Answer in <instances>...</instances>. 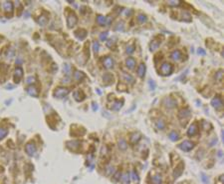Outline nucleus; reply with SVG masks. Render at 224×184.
<instances>
[{
	"instance_id": "37998d69",
	"label": "nucleus",
	"mask_w": 224,
	"mask_h": 184,
	"mask_svg": "<svg viewBox=\"0 0 224 184\" xmlns=\"http://www.w3.org/2000/svg\"><path fill=\"white\" fill-rule=\"evenodd\" d=\"M132 10H130V9H128V10L127 11V15H130V14H132Z\"/></svg>"
},
{
	"instance_id": "473e14b6",
	"label": "nucleus",
	"mask_w": 224,
	"mask_h": 184,
	"mask_svg": "<svg viewBox=\"0 0 224 184\" xmlns=\"http://www.w3.org/2000/svg\"><path fill=\"white\" fill-rule=\"evenodd\" d=\"M107 37H108V32H105V33H102L101 34V36H100V38H101V40H106L107 39Z\"/></svg>"
},
{
	"instance_id": "f03ea898",
	"label": "nucleus",
	"mask_w": 224,
	"mask_h": 184,
	"mask_svg": "<svg viewBox=\"0 0 224 184\" xmlns=\"http://www.w3.org/2000/svg\"><path fill=\"white\" fill-rule=\"evenodd\" d=\"M179 148L183 150V151L187 152V151H190V150H192L194 148V143L189 141V140H184L182 143L179 144Z\"/></svg>"
},
{
	"instance_id": "4be33fe9",
	"label": "nucleus",
	"mask_w": 224,
	"mask_h": 184,
	"mask_svg": "<svg viewBox=\"0 0 224 184\" xmlns=\"http://www.w3.org/2000/svg\"><path fill=\"white\" fill-rule=\"evenodd\" d=\"M137 21L139 22V23H142V24L145 23V22L148 21L147 16H145L144 14H138V15H137Z\"/></svg>"
},
{
	"instance_id": "9d476101",
	"label": "nucleus",
	"mask_w": 224,
	"mask_h": 184,
	"mask_svg": "<svg viewBox=\"0 0 224 184\" xmlns=\"http://www.w3.org/2000/svg\"><path fill=\"white\" fill-rule=\"evenodd\" d=\"M145 70H147V68H145V65L143 63L139 64V66L137 67V73L138 77L143 78L145 76Z\"/></svg>"
},
{
	"instance_id": "7c9ffc66",
	"label": "nucleus",
	"mask_w": 224,
	"mask_h": 184,
	"mask_svg": "<svg viewBox=\"0 0 224 184\" xmlns=\"http://www.w3.org/2000/svg\"><path fill=\"white\" fill-rule=\"evenodd\" d=\"M180 4L179 1H167V5H172V6H177Z\"/></svg>"
},
{
	"instance_id": "f257e3e1",
	"label": "nucleus",
	"mask_w": 224,
	"mask_h": 184,
	"mask_svg": "<svg viewBox=\"0 0 224 184\" xmlns=\"http://www.w3.org/2000/svg\"><path fill=\"white\" fill-rule=\"evenodd\" d=\"M172 71H173V66L172 64L168 63V62H164V63H162L161 66H160V68H159V72H160V74L161 75H163V76H168L172 73Z\"/></svg>"
},
{
	"instance_id": "2eb2a0df",
	"label": "nucleus",
	"mask_w": 224,
	"mask_h": 184,
	"mask_svg": "<svg viewBox=\"0 0 224 184\" xmlns=\"http://www.w3.org/2000/svg\"><path fill=\"white\" fill-rule=\"evenodd\" d=\"M67 93H68V89H66V88H59V89H57V90L55 91V95L57 96V97H62V96L66 95Z\"/></svg>"
},
{
	"instance_id": "58836bf2",
	"label": "nucleus",
	"mask_w": 224,
	"mask_h": 184,
	"mask_svg": "<svg viewBox=\"0 0 224 184\" xmlns=\"http://www.w3.org/2000/svg\"><path fill=\"white\" fill-rule=\"evenodd\" d=\"M94 50H95L96 52L99 50V43H98V42H95V43H94Z\"/></svg>"
},
{
	"instance_id": "4468645a",
	"label": "nucleus",
	"mask_w": 224,
	"mask_h": 184,
	"mask_svg": "<svg viewBox=\"0 0 224 184\" xmlns=\"http://www.w3.org/2000/svg\"><path fill=\"white\" fill-rule=\"evenodd\" d=\"M189 115H190V110L188 108L181 109L180 111H179V113H178L179 118H186V117H188Z\"/></svg>"
},
{
	"instance_id": "c756f323",
	"label": "nucleus",
	"mask_w": 224,
	"mask_h": 184,
	"mask_svg": "<svg viewBox=\"0 0 224 184\" xmlns=\"http://www.w3.org/2000/svg\"><path fill=\"white\" fill-rule=\"evenodd\" d=\"M104 79H107L106 81H109V82H113V76L110 75V74H106L104 76Z\"/></svg>"
},
{
	"instance_id": "6ab92c4d",
	"label": "nucleus",
	"mask_w": 224,
	"mask_h": 184,
	"mask_svg": "<svg viewBox=\"0 0 224 184\" xmlns=\"http://www.w3.org/2000/svg\"><path fill=\"white\" fill-rule=\"evenodd\" d=\"M76 22H77V18H76V16H75L74 14L70 15L69 17H68V24H69V27H73V26L76 24Z\"/></svg>"
},
{
	"instance_id": "2f4dec72",
	"label": "nucleus",
	"mask_w": 224,
	"mask_h": 184,
	"mask_svg": "<svg viewBox=\"0 0 224 184\" xmlns=\"http://www.w3.org/2000/svg\"><path fill=\"white\" fill-rule=\"evenodd\" d=\"M122 173H121V172H117V173L115 174V177H114V179L116 180V181H117V180H120L121 179V178H122Z\"/></svg>"
},
{
	"instance_id": "79ce46f5",
	"label": "nucleus",
	"mask_w": 224,
	"mask_h": 184,
	"mask_svg": "<svg viewBox=\"0 0 224 184\" xmlns=\"http://www.w3.org/2000/svg\"><path fill=\"white\" fill-rule=\"evenodd\" d=\"M27 82H28V83L34 82V78H33V77H29V78H28V80H27Z\"/></svg>"
},
{
	"instance_id": "0eeeda50",
	"label": "nucleus",
	"mask_w": 224,
	"mask_h": 184,
	"mask_svg": "<svg viewBox=\"0 0 224 184\" xmlns=\"http://www.w3.org/2000/svg\"><path fill=\"white\" fill-rule=\"evenodd\" d=\"M211 104H212V106H213L215 109H220L222 107L223 102H222V100H221V98L219 96H216L215 98L212 99Z\"/></svg>"
},
{
	"instance_id": "e433bc0d",
	"label": "nucleus",
	"mask_w": 224,
	"mask_h": 184,
	"mask_svg": "<svg viewBox=\"0 0 224 184\" xmlns=\"http://www.w3.org/2000/svg\"><path fill=\"white\" fill-rule=\"evenodd\" d=\"M148 84H149V86H150V89H154V87H155V84H154V82L153 81V80H150L149 82H148Z\"/></svg>"
},
{
	"instance_id": "cd10ccee",
	"label": "nucleus",
	"mask_w": 224,
	"mask_h": 184,
	"mask_svg": "<svg viewBox=\"0 0 224 184\" xmlns=\"http://www.w3.org/2000/svg\"><path fill=\"white\" fill-rule=\"evenodd\" d=\"M131 175H132V176H131V177H132V179L133 181H137V182L138 181V176H137V172L134 171V170H132V174H131Z\"/></svg>"
},
{
	"instance_id": "39448f33",
	"label": "nucleus",
	"mask_w": 224,
	"mask_h": 184,
	"mask_svg": "<svg viewBox=\"0 0 224 184\" xmlns=\"http://www.w3.org/2000/svg\"><path fill=\"white\" fill-rule=\"evenodd\" d=\"M198 133V125L197 123H192L191 125L189 126L188 130H187V135L189 137H192L194 135H196Z\"/></svg>"
},
{
	"instance_id": "f8f14e48",
	"label": "nucleus",
	"mask_w": 224,
	"mask_h": 184,
	"mask_svg": "<svg viewBox=\"0 0 224 184\" xmlns=\"http://www.w3.org/2000/svg\"><path fill=\"white\" fill-rule=\"evenodd\" d=\"M136 60H134L132 57H128L127 60H126V65H127V68H130V69H133L134 67H136Z\"/></svg>"
},
{
	"instance_id": "5701e85b",
	"label": "nucleus",
	"mask_w": 224,
	"mask_h": 184,
	"mask_svg": "<svg viewBox=\"0 0 224 184\" xmlns=\"http://www.w3.org/2000/svg\"><path fill=\"white\" fill-rule=\"evenodd\" d=\"M222 79H223V71L222 70L217 71L215 73V80H217L218 82H221Z\"/></svg>"
},
{
	"instance_id": "72a5a7b5",
	"label": "nucleus",
	"mask_w": 224,
	"mask_h": 184,
	"mask_svg": "<svg viewBox=\"0 0 224 184\" xmlns=\"http://www.w3.org/2000/svg\"><path fill=\"white\" fill-rule=\"evenodd\" d=\"M28 91H29V93H30V94H32V95H34V96H36V95H37V92L35 91L34 87H30V88H29V90H28Z\"/></svg>"
},
{
	"instance_id": "c85d7f7f",
	"label": "nucleus",
	"mask_w": 224,
	"mask_h": 184,
	"mask_svg": "<svg viewBox=\"0 0 224 184\" xmlns=\"http://www.w3.org/2000/svg\"><path fill=\"white\" fill-rule=\"evenodd\" d=\"M130 177H131V175L128 174V173H126V174L124 175V177H122V179H124V181H125L126 184L130 182Z\"/></svg>"
},
{
	"instance_id": "ddd939ff",
	"label": "nucleus",
	"mask_w": 224,
	"mask_h": 184,
	"mask_svg": "<svg viewBox=\"0 0 224 184\" xmlns=\"http://www.w3.org/2000/svg\"><path fill=\"white\" fill-rule=\"evenodd\" d=\"M104 65L106 68H113L114 67V60L111 57H106L104 59Z\"/></svg>"
},
{
	"instance_id": "f704fd0d",
	"label": "nucleus",
	"mask_w": 224,
	"mask_h": 184,
	"mask_svg": "<svg viewBox=\"0 0 224 184\" xmlns=\"http://www.w3.org/2000/svg\"><path fill=\"white\" fill-rule=\"evenodd\" d=\"M7 133V130L5 129H0V138H3Z\"/></svg>"
},
{
	"instance_id": "b1692460",
	"label": "nucleus",
	"mask_w": 224,
	"mask_h": 184,
	"mask_svg": "<svg viewBox=\"0 0 224 184\" xmlns=\"http://www.w3.org/2000/svg\"><path fill=\"white\" fill-rule=\"evenodd\" d=\"M182 20L183 21H186V22H189L191 21V15H190L188 12H182Z\"/></svg>"
},
{
	"instance_id": "a211bd4d",
	"label": "nucleus",
	"mask_w": 224,
	"mask_h": 184,
	"mask_svg": "<svg viewBox=\"0 0 224 184\" xmlns=\"http://www.w3.org/2000/svg\"><path fill=\"white\" fill-rule=\"evenodd\" d=\"M124 79L126 80V82L127 83V84H133L134 83V79H133V77L130 74H127V73H124Z\"/></svg>"
},
{
	"instance_id": "423d86ee",
	"label": "nucleus",
	"mask_w": 224,
	"mask_h": 184,
	"mask_svg": "<svg viewBox=\"0 0 224 184\" xmlns=\"http://www.w3.org/2000/svg\"><path fill=\"white\" fill-rule=\"evenodd\" d=\"M25 150H26V152L28 155H30V156H33L35 154L36 152V146H35V144L34 143H28L26 147H25Z\"/></svg>"
},
{
	"instance_id": "aec40b11",
	"label": "nucleus",
	"mask_w": 224,
	"mask_h": 184,
	"mask_svg": "<svg viewBox=\"0 0 224 184\" xmlns=\"http://www.w3.org/2000/svg\"><path fill=\"white\" fill-rule=\"evenodd\" d=\"M152 182H153V184H161V183H162V178H161L160 175L156 174V175L153 176Z\"/></svg>"
},
{
	"instance_id": "bb28decb",
	"label": "nucleus",
	"mask_w": 224,
	"mask_h": 184,
	"mask_svg": "<svg viewBox=\"0 0 224 184\" xmlns=\"http://www.w3.org/2000/svg\"><path fill=\"white\" fill-rule=\"evenodd\" d=\"M133 51H134V45H132V44H131V45H127V54H132Z\"/></svg>"
},
{
	"instance_id": "f3484780",
	"label": "nucleus",
	"mask_w": 224,
	"mask_h": 184,
	"mask_svg": "<svg viewBox=\"0 0 224 184\" xmlns=\"http://www.w3.org/2000/svg\"><path fill=\"white\" fill-rule=\"evenodd\" d=\"M168 138L170 139L171 141L175 142V141H177L178 139H179V134H178L177 132H175V131H171L168 134Z\"/></svg>"
},
{
	"instance_id": "4c0bfd02",
	"label": "nucleus",
	"mask_w": 224,
	"mask_h": 184,
	"mask_svg": "<svg viewBox=\"0 0 224 184\" xmlns=\"http://www.w3.org/2000/svg\"><path fill=\"white\" fill-rule=\"evenodd\" d=\"M201 178H202V180L204 181V183H205V184H208V178H206V176H205L204 174L201 175Z\"/></svg>"
},
{
	"instance_id": "6e6552de",
	"label": "nucleus",
	"mask_w": 224,
	"mask_h": 184,
	"mask_svg": "<svg viewBox=\"0 0 224 184\" xmlns=\"http://www.w3.org/2000/svg\"><path fill=\"white\" fill-rule=\"evenodd\" d=\"M141 138H142V136H141V134H139V133L133 132V133H132V134H131L130 142H131L132 144H137L139 140H141Z\"/></svg>"
},
{
	"instance_id": "a878e982",
	"label": "nucleus",
	"mask_w": 224,
	"mask_h": 184,
	"mask_svg": "<svg viewBox=\"0 0 224 184\" xmlns=\"http://www.w3.org/2000/svg\"><path fill=\"white\" fill-rule=\"evenodd\" d=\"M97 21H98V23H99L100 25H104V24L106 23V18L104 17V16L99 15L98 18H97Z\"/></svg>"
},
{
	"instance_id": "7ed1b4c3",
	"label": "nucleus",
	"mask_w": 224,
	"mask_h": 184,
	"mask_svg": "<svg viewBox=\"0 0 224 184\" xmlns=\"http://www.w3.org/2000/svg\"><path fill=\"white\" fill-rule=\"evenodd\" d=\"M162 103H163V105L166 108H169V109L176 107V105H177L176 101L171 97H165L163 100H162Z\"/></svg>"
},
{
	"instance_id": "9b49d317",
	"label": "nucleus",
	"mask_w": 224,
	"mask_h": 184,
	"mask_svg": "<svg viewBox=\"0 0 224 184\" xmlns=\"http://www.w3.org/2000/svg\"><path fill=\"white\" fill-rule=\"evenodd\" d=\"M170 58L174 61H178L182 58V53L179 51V50H174L173 52H171L170 54Z\"/></svg>"
},
{
	"instance_id": "393cba45",
	"label": "nucleus",
	"mask_w": 224,
	"mask_h": 184,
	"mask_svg": "<svg viewBox=\"0 0 224 184\" xmlns=\"http://www.w3.org/2000/svg\"><path fill=\"white\" fill-rule=\"evenodd\" d=\"M122 101H116L115 102V104L113 105V109H115V110H120L121 108H122Z\"/></svg>"
},
{
	"instance_id": "dca6fc26",
	"label": "nucleus",
	"mask_w": 224,
	"mask_h": 184,
	"mask_svg": "<svg viewBox=\"0 0 224 184\" xmlns=\"http://www.w3.org/2000/svg\"><path fill=\"white\" fill-rule=\"evenodd\" d=\"M155 126L158 130H163L165 128V122L162 120V119H158L155 122Z\"/></svg>"
},
{
	"instance_id": "c9c22d12",
	"label": "nucleus",
	"mask_w": 224,
	"mask_h": 184,
	"mask_svg": "<svg viewBox=\"0 0 224 184\" xmlns=\"http://www.w3.org/2000/svg\"><path fill=\"white\" fill-rule=\"evenodd\" d=\"M117 30H121V31L124 30V24H122V22H121V23L117 24Z\"/></svg>"
},
{
	"instance_id": "412c9836",
	"label": "nucleus",
	"mask_w": 224,
	"mask_h": 184,
	"mask_svg": "<svg viewBox=\"0 0 224 184\" xmlns=\"http://www.w3.org/2000/svg\"><path fill=\"white\" fill-rule=\"evenodd\" d=\"M119 148L121 150H126L127 148V141L125 140V139H121V140L119 141Z\"/></svg>"
},
{
	"instance_id": "ea45409f",
	"label": "nucleus",
	"mask_w": 224,
	"mask_h": 184,
	"mask_svg": "<svg viewBox=\"0 0 224 184\" xmlns=\"http://www.w3.org/2000/svg\"><path fill=\"white\" fill-rule=\"evenodd\" d=\"M197 52H198V54H201V55H205V51L202 49V48H199L198 50H197Z\"/></svg>"
},
{
	"instance_id": "1a4fd4ad",
	"label": "nucleus",
	"mask_w": 224,
	"mask_h": 184,
	"mask_svg": "<svg viewBox=\"0 0 224 184\" xmlns=\"http://www.w3.org/2000/svg\"><path fill=\"white\" fill-rule=\"evenodd\" d=\"M159 45H160V40H158V39H153V40H152V42H150L149 50L152 52H153L159 47Z\"/></svg>"
},
{
	"instance_id": "a19ab883",
	"label": "nucleus",
	"mask_w": 224,
	"mask_h": 184,
	"mask_svg": "<svg viewBox=\"0 0 224 184\" xmlns=\"http://www.w3.org/2000/svg\"><path fill=\"white\" fill-rule=\"evenodd\" d=\"M76 77H77V79H79V78H81V77H84V74L81 73V72H77Z\"/></svg>"
},
{
	"instance_id": "20e7f679",
	"label": "nucleus",
	"mask_w": 224,
	"mask_h": 184,
	"mask_svg": "<svg viewBox=\"0 0 224 184\" xmlns=\"http://www.w3.org/2000/svg\"><path fill=\"white\" fill-rule=\"evenodd\" d=\"M183 169H184V163H183V162H180V163H179V164L175 167L174 171H173V178H174V179L178 178L179 176L182 174Z\"/></svg>"
}]
</instances>
